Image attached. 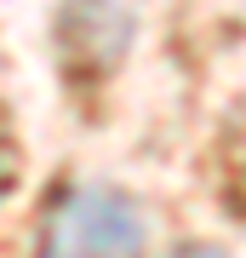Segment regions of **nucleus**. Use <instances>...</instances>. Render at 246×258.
Segmentation results:
<instances>
[{
  "instance_id": "obj_1",
  "label": "nucleus",
  "mask_w": 246,
  "mask_h": 258,
  "mask_svg": "<svg viewBox=\"0 0 246 258\" xmlns=\"http://www.w3.org/2000/svg\"><path fill=\"white\" fill-rule=\"evenodd\" d=\"M143 207L109 184H74L46 207L35 258H143Z\"/></svg>"
},
{
  "instance_id": "obj_2",
  "label": "nucleus",
  "mask_w": 246,
  "mask_h": 258,
  "mask_svg": "<svg viewBox=\"0 0 246 258\" xmlns=\"http://www.w3.org/2000/svg\"><path fill=\"white\" fill-rule=\"evenodd\" d=\"M166 258H223V252H218V247H201V241H195V247H172Z\"/></svg>"
},
{
  "instance_id": "obj_3",
  "label": "nucleus",
  "mask_w": 246,
  "mask_h": 258,
  "mask_svg": "<svg viewBox=\"0 0 246 258\" xmlns=\"http://www.w3.org/2000/svg\"><path fill=\"white\" fill-rule=\"evenodd\" d=\"M0 184H6V138H0Z\"/></svg>"
}]
</instances>
